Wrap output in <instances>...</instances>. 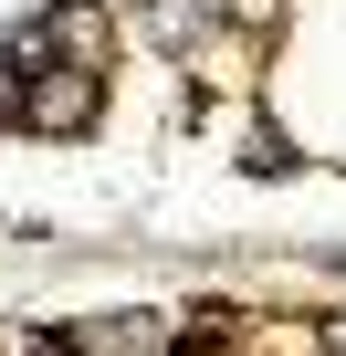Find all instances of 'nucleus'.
Returning a JSON list of instances; mask_svg holds the SVG:
<instances>
[{"instance_id":"obj_1","label":"nucleus","mask_w":346,"mask_h":356,"mask_svg":"<svg viewBox=\"0 0 346 356\" xmlns=\"http://www.w3.org/2000/svg\"><path fill=\"white\" fill-rule=\"evenodd\" d=\"M84 115H95V74H84V63H74V74H53V84L32 95V126H53V136H74Z\"/></svg>"},{"instance_id":"obj_2","label":"nucleus","mask_w":346,"mask_h":356,"mask_svg":"<svg viewBox=\"0 0 346 356\" xmlns=\"http://www.w3.org/2000/svg\"><path fill=\"white\" fill-rule=\"evenodd\" d=\"M210 11H221V0H147V32H157V42H189Z\"/></svg>"},{"instance_id":"obj_3","label":"nucleus","mask_w":346,"mask_h":356,"mask_svg":"<svg viewBox=\"0 0 346 356\" xmlns=\"http://www.w3.org/2000/svg\"><path fill=\"white\" fill-rule=\"evenodd\" d=\"M325 346H336V356H346V325H336V335H325Z\"/></svg>"}]
</instances>
